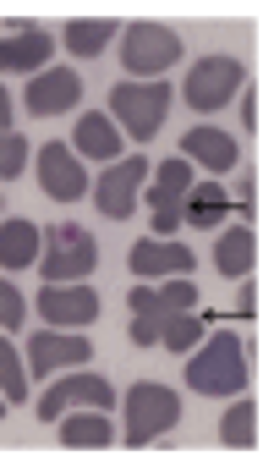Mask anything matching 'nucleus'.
<instances>
[{"mask_svg":"<svg viewBox=\"0 0 274 467\" xmlns=\"http://www.w3.org/2000/svg\"><path fill=\"white\" fill-rule=\"evenodd\" d=\"M187 390H198V396H241L247 390V347L236 330H214L208 347L192 352Z\"/></svg>","mask_w":274,"mask_h":467,"instance_id":"f257e3e1","label":"nucleus"},{"mask_svg":"<svg viewBox=\"0 0 274 467\" xmlns=\"http://www.w3.org/2000/svg\"><path fill=\"white\" fill-rule=\"evenodd\" d=\"M170 105H176L170 83H116V88H110V110H116V121L132 132V143L159 138Z\"/></svg>","mask_w":274,"mask_h":467,"instance_id":"f03ea898","label":"nucleus"},{"mask_svg":"<svg viewBox=\"0 0 274 467\" xmlns=\"http://www.w3.org/2000/svg\"><path fill=\"white\" fill-rule=\"evenodd\" d=\"M247 83V67L236 61V56H203V61H192V72L181 78V99L192 105V110H219V105H230V94Z\"/></svg>","mask_w":274,"mask_h":467,"instance_id":"7ed1b4c3","label":"nucleus"},{"mask_svg":"<svg viewBox=\"0 0 274 467\" xmlns=\"http://www.w3.org/2000/svg\"><path fill=\"white\" fill-rule=\"evenodd\" d=\"M181 423V396L170 385H132L127 390V445H148Z\"/></svg>","mask_w":274,"mask_h":467,"instance_id":"20e7f679","label":"nucleus"},{"mask_svg":"<svg viewBox=\"0 0 274 467\" xmlns=\"http://www.w3.org/2000/svg\"><path fill=\"white\" fill-rule=\"evenodd\" d=\"M181 61V34L165 28V23H132L121 34V67L132 78H154V72H170Z\"/></svg>","mask_w":274,"mask_h":467,"instance_id":"39448f33","label":"nucleus"},{"mask_svg":"<svg viewBox=\"0 0 274 467\" xmlns=\"http://www.w3.org/2000/svg\"><path fill=\"white\" fill-rule=\"evenodd\" d=\"M45 237H50V248H45V281L50 286L88 281L99 270V243L83 225H56V231H45Z\"/></svg>","mask_w":274,"mask_h":467,"instance_id":"423d86ee","label":"nucleus"},{"mask_svg":"<svg viewBox=\"0 0 274 467\" xmlns=\"http://www.w3.org/2000/svg\"><path fill=\"white\" fill-rule=\"evenodd\" d=\"M143 182H148V154H132V160H116L99 182H94V209L105 220H127L143 198Z\"/></svg>","mask_w":274,"mask_h":467,"instance_id":"0eeeda50","label":"nucleus"},{"mask_svg":"<svg viewBox=\"0 0 274 467\" xmlns=\"http://www.w3.org/2000/svg\"><path fill=\"white\" fill-rule=\"evenodd\" d=\"M72 407H99V412H110V407H116V390H110V379H99V374L77 368V374H66L56 390H45V396H39V418H45V423L66 418Z\"/></svg>","mask_w":274,"mask_h":467,"instance_id":"6e6552de","label":"nucleus"},{"mask_svg":"<svg viewBox=\"0 0 274 467\" xmlns=\"http://www.w3.org/2000/svg\"><path fill=\"white\" fill-rule=\"evenodd\" d=\"M39 192L72 203V198H88V165L72 143H45L39 149Z\"/></svg>","mask_w":274,"mask_h":467,"instance_id":"1a4fd4ad","label":"nucleus"},{"mask_svg":"<svg viewBox=\"0 0 274 467\" xmlns=\"http://www.w3.org/2000/svg\"><path fill=\"white\" fill-rule=\"evenodd\" d=\"M39 314L61 330H77V325H94L99 319V292L83 286V281H66V286H45L39 292Z\"/></svg>","mask_w":274,"mask_h":467,"instance_id":"9d476101","label":"nucleus"},{"mask_svg":"<svg viewBox=\"0 0 274 467\" xmlns=\"http://www.w3.org/2000/svg\"><path fill=\"white\" fill-rule=\"evenodd\" d=\"M72 105H83V78L72 67H45L28 83V110L34 116H66Z\"/></svg>","mask_w":274,"mask_h":467,"instance_id":"9b49d317","label":"nucleus"},{"mask_svg":"<svg viewBox=\"0 0 274 467\" xmlns=\"http://www.w3.org/2000/svg\"><path fill=\"white\" fill-rule=\"evenodd\" d=\"M88 358H94V347H88V336H77V330H39L34 347H28V363H34L39 379L56 374V368H83Z\"/></svg>","mask_w":274,"mask_h":467,"instance_id":"f8f14e48","label":"nucleus"},{"mask_svg":"<svg viewBox=\"0 0 274 467\" xmlns=\"http://www.w3.org/2000/svg\"><path fill=\"white\" fill-rule=\"evenodd\" d=\"M192 248L176 243V237H148L132 248V275L137 281H165V275H192Z\"/></svg>","mask_w":274,"mask_h":467,"instance_id":"ddd939ff","label":"nucleus"},{"mask_svg":"<svg viewBox=\"0 0 274 467\" xmlns=\"http://www.w3.org/2000/svg\"><path fill=\"white\" fill-rule=\"evenodd\" d=\"M198 303V286L187 275H165L159 286H132V319H170V314H187Z\"/></svg>","mask_w":274,"mask_h":467,"instance_id":"4468645a","label":"nucleus"},{"mask_svg":"<svg viewBox=\"0 0 274 467\" xmlns=\"http://www.w3.org/2000/svg\"><path fill=\"white\" fill-rule=\"evenodd\" d=\"M50 56H56V39L45 28H28V23H17L0 39V72H39Z\"/></svg>","mask_w":274,"mask_h":467,"instance_id":"2eb2a0df","label":"nucleus"},{"mask_svg":"<svg viewBox=\"0 0 274 467\" xmlns=\"http://www.w3.org/2000/svg\"><path fill=\"white\" fill-rule=\"evenodd\" d=\"M181 149H187V160L208 165L214 176L230 171V165H241V143H236L230 132H219V127H192V132H181Z\"/></svg>","mask_w":274,"mask_h":467,"instance_id":"dca6fc26","label":"nucleus"},{"mask_svg":"<svg viewBox=\"0 0 274 467\" xmlns=\"http://www.w3.org/2000/svg\"><path fill=\"white\" fill-rule=\"evenodd\" d=\"M252 259H258V237H252V225H230L214 237V270L225 281H247L252 275Z\"/></svg>","mask_w":274,"mask_h":467,"instance_id":"f3484780","label":"nucleus"},{"mask_svg":"<svg viewBox=\"0 0 274 467\" xmlns=\"http://www.w3.org/2000/svg\"><path fill=\"white\" fill-rule=\"evenodd\" d=\"M45 248V231L34 220H0V270H28Z\"/></svg>","mask_w":274,"mask_h":467,"instance_id":"a211bd4d","label":"nucleus"},{"mask_svg":"<svg viewBox=\"0 0 274 467\" xmlns=\"http://www.w3.org/2000/svg\"><path fill=\"white\" fill-rule=\"evenodd\" d=\"M72 143H77L88 160H116V154H121V132H116V121H110V116H99V110L77 116V132H72Z\"/></svg>","mask_w":274,"mask_h":467,"instance_id":"6ab92c4d","label":"nucleus"},{"mask_svg":"<svg viewBox=\"0 0 274 467\" xmlns=\"http://www.w3.org/2000/svg\"><path fill=\"white\" fill-rule=\"evenodd\" d=\"M187 192H192V165H187V160H165V165L154 171L148 203H154V214H159V209H187Z\"/></svg>","mask_w":274,"mask_h":467,"instance_id":"aec40b11","label":"nucleus"},{"mask_svg":"<svg viewBox=\"0 0 274 467\" xmlns=\"http://www.w3.org/2000/svg\"><path fill=\"white\" fill-rule=\"evenodd\" d=\"M110 440H116V429H110V418H105L99 407L72 412V418L61 423V445H72V451H99V445H110Z\"/></svg>","mask_w":274,"mask_h":467,"instance_id":"412c9836","label":"nucleus"},{"mask_svg":"<svg viewBox=\"0 0 274 467\" xmlns=\"http://www.w3.org/2000/svg\"><path fill=\"white\" fill-rule=\"evenodd\" d=\"M110 39H116V23H110V17H88V23L77 17V23H66V50H72L77 61H94Z\"/></svg>","mask_w":274,"mask_h":467,"instance_id":"4be33fe9","label":"nucleus"},{"mask_svg":"<svg viewBox=\"0 0 274 467\" xmlns=\"http://www.w3.org/2000/svg\"><path fill=\"white\" fill-rule=\"evenodd\" d=\"M225 203H230V198H225V187H219V182L192 187V192H187V225H203V231H208V225H219Z\"/></svg>","mask_w":274,"mask_h":467,"instance_id":"5701e85b","label":"nucleus"},{"mask_svg":"<svg viewBox=\"0 0 274 467\" xmlns=\"http://www.w3.org/2000/svg\"><path fill=\"white\" fill-rule=\"evenodd\" d=\"M203 325H208V319H192V308H187V314H170V319H159V347L192 352V347L203 341Z\"/></svg>","mask_w":274,"mask_h":467,"instance_id":"b1692460","label":"nucleus"},{"mask_svg":"<svg viewBox=\"0 0 274 467\" xmlns=\"http://www.w3.org/2000/svg\"><path fill=\"white\" fill-rule=\"evenodd\" d=\"M219 440L236 445V451H247V445L258 440V407H252V401H236V407L219 418Z\"/></svg>","mask_w":274,"mask_h":467,"instance_id":"393cba45","label":"nucleus"},{"mask_svg":"<svg viewBox=\"0 0 274 467\" xmlns=\"http://www.w3.org/2000/svg\"><path fill=\"white\" fill-rule=\"evenodd\" d=\"M0 396H6V401H28V368H23V358L12 352L6 336H0Z\"/></svg>","mask_w":274,"mask_h":467,"instance_id":"a878e982","label":"nucleus"},{"mask_svg":"<svg viewBox=\"0 0 274 467\" xmlns=\"http://www.w3.org/2000/svg\"><path fill=\"white\" fill-rule=\"evenodd\" d=\"M23 165H28V138H17V132L6 127V132H0V182L23 176Z\"/></svg>","mask_w":274,"mask_h":467,"instance_id":"bb28decb","label":"nucleus"},{"mask_svg":"<svg viewBox=\"0 0 274 467\" xmlns=\"http://www.w3.org/2000/svg\"><path fill=\"white\" fill-rule=\"evenodd\" d=\"M23 314H28L23 292H17L12 281H0V330H17V325H23Z\"/></svg>","mask_w":274,"mask_h":467,"instance_id":"cd10ccee","label":"nucleus"},{"mask_svg":"<svg viewBox=\"0 0 274 467\" xmlns=\"http://www.w3.org/2000/svg\"><path fill=\"white\" fill-rule=\"evenodd\" d=\"M241 127H247V132H252V127H258V99H252V94H247V99H241Z\"/></svg>","mask_w":274,"mask_h":467,"instance_id":"c85d7f7f","label":"nucleus"},{"mask_svg":"<svg viewBox=\"0 0 274 467\" xmlns=\"http://www.w3.org/2000/svg\"><path fill=\"white\" fill-rule=\"evenodd\" d=\"M12 127V99H6V88H0V132Z\"/></svg>","mask_w":274,"mask_h":467,"instance_id":"c756f323","label":"nucleus"},{"mask_svg":"<svg viewBox=\"0 0 274 467\" xmlns=\"http://www.w3.org/2000/svg\"><path fill=\"white\" fill-rule=\"evenodd\" d=\"M0 198H6V192H0Z\"/></svg>","mask_w":274,"mask_h":467,"instance_id":"7c9ffc66","label":"nucleus"}]
</instances>
